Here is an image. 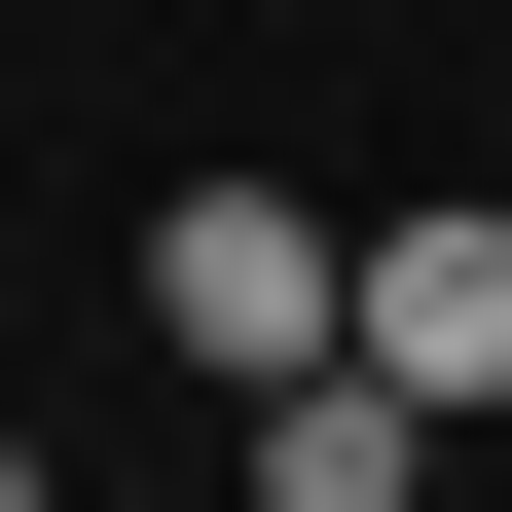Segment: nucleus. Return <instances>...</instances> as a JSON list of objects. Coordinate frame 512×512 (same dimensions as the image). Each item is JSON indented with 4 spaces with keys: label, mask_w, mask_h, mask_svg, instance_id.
I'll return each mask as SVG.
<instances>
[{
    "label": "nucleus",
    "mask_w": 512,
    "mask_h": 512,
    "mask_svg": "<svg viewBox=\"0 0 512 512\" xmlns=\"http://www.w3.org/2000/svg\"><path fill=\"white\" fill-rule=\"evenodd\" d=\"M330 366H403V403H512V220H476V183H439V220H366Z\"/></svg>",
    "instance_id": "obj_2"
},
{
    "label": "nucleus",
    "mask_w": 512,
    "mask_h": 512,
    "mask_svg": "<svg viewBox=\"0 0 512 512\" xmlns=\"http://www.w3.org/2000/svg\"><path fill=\"white\" fill-rule=\"evenodd\" d=\"M330 293H366V220H293V183H183V220H147V330L220 366V403H256V366H330Z\"/></svg>",
    "instance_id": "obj_1"
},
{
    "label": "nucleus",
    "mask_w": 512,
    "mask_h": 512,
    "mask_svg": "<svg viewBox=\"0 0 512 512\" xmlns=\"http://www.w3.org/2000/svg\"><path fill=\"white\" fill-rule=\"evenodd\" d=\"M256 512H439V403L403 366H256Z\"/></svg>",
    "instance_id": "obj_3"
}]
</instances>
